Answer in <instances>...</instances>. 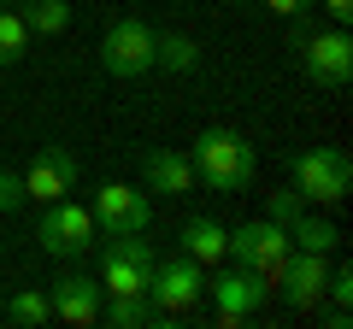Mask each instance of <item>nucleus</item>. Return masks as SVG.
I'll return each mask as SVG.
<instances>
[{"label": "nucleus", "mask_w": 353, "mask_h": 329, "mask_svg": "<svg viewBox=\"0 0 353 329\" xmlns=\"http://www.w3.org/2000/svg\"><path fill=\"white\" fill-rule=\"evenodd\" d=\"M189 164H194V182L212 194H248L253 177H259V153H253L248 136H236V129L212 124L194 136L189 147Z\"/></svg>", "instance_id": "nucleus-1"}, {"label": "nucleus", "mask_w": 353, "mask_h": 329, "mask_svg": "<svg viewBox=\"0 0 353 329\" xmlns=\"http://www.w3.org/2000/svg\"><path fill=\"white\" fill-rule=\"evenodd\" d=\"M148 300H153V312H165V323L189 317L194 306L206 300V265L176 247L171 259H159V265H153V277H148Z\"/></svg>", "instance_id": "nucleus-2"}, {"label": "nucleus", "mask_w": 353, "mask_h": 329, "mask_svg": "<svg viewBox=\"0 0 353 329\" xmlns=\"http://www.w3.org/2000/svg\"><path fill=\"white\" fill-rule=\"evenodd\" d=\"M289 171H294V194L306 206H341L353 189V159L341 147H301Z\"/></svg>", "instance_id": "nucleus-3"}, {"label": "nucleus", "mask_w": 353, "mask_h": 329, "mask_svg": "<svg viewBox=\"0 0 353 329\" xmlns=\"http://www.w3.org/2000/svg\"><path fill=\"white\" fill-rule=\"evenodd\" d=\"M289 253H294V241H289V229L283 224H271V217H253V224H241V229H230V265H248L253 277H265L271 288H277V270L289 265Z\"/></svg>", "instance_id": "nucleus-4"}, {"label": "nucleus", "mask_w": 353, "mask_h": 329, "mask_svg": "<svg viewBox=\"0 0 353 329\" xmlns=\"http://www.w3.org/2000/svg\"><path fill=\"white\" fill-rule=\"evenodd\" d=\"M36 241L48 247L53 259H88L94 241H101V229H94V212H88V206L48 200L41 206V224H36Z\"/></svg>", "instance_id": "nucleus-5"}, {"label": "nucleus", "mask_w": 353, "mask_h": 329, "mask_svg": "<svg viewBox=\"0 0 353 329\" xmlns=\"http://www.w3.org/2000/svg\"><path fill=\"white\" fill-rule=\"evenodd\" d=\"M153 36H159V30H153L148 18H118V24L101 36V71L118 76V83L148 76L153 71Z\"/></svg>", "instance_id": "nucleus-6"}, {"label": "nucleus", "mask_w": 353, "mask_h": 329, "mask_svg": "<svg viewBox=\"0 0 353 329\" xmlns=\"http://www.w3.org/2000/svg\"><path fill=\"white\" fill-rule=\"evenodd\" d=\"M159 265L141 235H101V288L106 294H148V277Z\"/></svg>", "instance_id": "nucleus-7"}, {"label": "nucleus", "mask_w": 353, "mask_h": 329, "mask_svg": "<svg viewBox=\"0 0 353 329\" xmlns=\"http://www.w3.org/2000/svg\"><path fill=\"white\" fill-rule=\"evenodd\" d=\"M301 71H306V83H318V89H347L353 83V36L341 24L312 30V36L301 41Z\"/></svg>", "instance_id": "nucleus-8"}, {"label": "nucleus", "mask_w": 353, "mask_h": 329, "mask_svg": "<svg viewBox=\"0 0 353 329\" xmlns=\"http://www.w3.org/2000/svg\"><path fill=\"white\" fill-rule=\"evenodd\" d=\"M206 294H212V306H218V323L236 329V323H248L277 288H271L265 277H253L248 265H230V270L218 265V277H206Z\"/></svg>", "instance_id": "nucleus-9"}, {"label": "nucleus", "mask_w": 353, "mask_h": 329, "mask_svg": "<svg viewBox=\"0 0 353 329\" xmlns=\"http://www.w3.org/2000/svg\"><path fill=\"white\" fill-rule=\"evenodd\" d=\"M88 212H94V229L101 235H148V224H153L148 194L130 189V182H101Z\"/></svg>", "instance_id": "nucleus-10"}, {"label": "nucleus", "mask_w": 353, "mask_h": 329, "mask_svg": "<svg viewBox=\"0 0 353 329\" xmlns=\"http://www.w3.org/2000/svg\"><path fill=\"white\" fill-rule=\"evenodd\" d=\"M18 177H24V194H30V200L48 206V200H65V194L83 182V164H77V153H71V147L48 141V147H36L30 171H18Z\"/></svg>", "instance_id": "nucleus-11"}, {"label": "nucleus", "mask_w": 353, "mask_h": 329, "mask_svg": "<svg viewBox=\"0 0 353 329\" xmlns=\"http://www.w3.org/2000/svg\"><path fill=\"white\" fill-rule=\"evenodd\" d=\"M101 300H106V288H101V277H88V270H59V277L48 282L53 317H59V323H71V329L101 323Z\"/></svg>", "instance_id": "nucleus-12"}, {"label": "nucleus", "mask_w": 353, "mask_h": 329, "mask_svg": "<svg viewBox=\"0 0 353 329\" xmlns=\"http://www.w3.org/2000/svg\"><path fill=\"white\" fill-rule=\"evenodd\" d=\"M324 277H330V253H306V247H294L289 265L277 270V294L289 312H312L318 300H324Z\"/></svg>", "instance_id": "nucleus-13"}, {"label": "nucleus", "mask_w": 353, "mask_h": 329, "mask_svg": "<svg viewBox=\"0 0 353 329\" xmlns=\"http://www.w3.org/2000/svg\"><path fill=\"white\" fill-rule=\"evenodd\" d=\"M141 177H148L153 194H189L194 164H189V153H176V147H148L141 153Z\"/></svg>", "instance_id": "nucleus-14"}, {"label": "nucleus", "mask_w": 353, "mask_h": 329, "mask_svg": "<svg viewBox=\"0 0 353 329\" xmlns=\"http://www.w3.org/2000/svg\"><path fill=\"white\" fill-rule=\"evenodd\" d=\"M176 247H183L189 259H201V265H224V253H230V229L212 224V217H189V224H183V235H176Z\"/></svg>", "instance_id": "nucleus-15"}, {"label": "nucleus", "mask_w": 353, "mask_h": 329, "mask_svg": "<svg viewBox=\"0 0 353 329\" xmlns=\"http://www.w3.org/2000/svg\"><path fill=\"white\" fill-rule=\"evenodd\" d=\"M153 71L194 76V71H201V41L183 36V30H159V36H153Z\"/></svg>", "instance_id": "nucleus-16"}, {"label": "nucleus", "mask_w": 353, "mask_h": 329, "mask_svg": "<svg viewBox=\"0 0 353 329\" xmlns=\"http://www.w3.org/2000/svg\"><path fill=\"white\" fill-rule=\"evenodd\" d=\"M101 323L106 329H148V323H165V312H153L148 294H106L101 300Z\"/></svg>", "instance_id": "nucleus-17"}, {"label": "nucleus", "mask_w": 353, "mask_h": 329, "mask_svg": "<svg viewBox=\"0 0 353 329\" xmlns=\"http://www.w3.org/2000/svg\"><path fill=\"white\" fill-rule=\"evenodd\" d=\"M289 241H294V247H306V253H336V247H341V229H336V217H324V212H301L289 224Z\"/></svg>", "instance_id": "nucleus-18"}, {"label": "nucleus", "mask_w": 353, "mask_h": 329, "mask_svg": "<svg viewBox=\"0 0 353 329\" xmlns=\"http://www.w3.org/2000/svg\"><path fill=\"white\" fill-rule=\"evenodd\" d=\"M12 12L30 24V36H65L71 30V0H18Z\"/></svg>", "instance_id": "nucleus-19"}, {"label": "nucleus", "mask_w": 353, "mask_h": 329, "mask_svg": "<svg viewBox=\"0 0 353 329\" xmlns=\"http://www.w3.org/2000/svg\"><path fill=\"white\" fill-rule=\"evenodd\" d=\"M30 41H36V36H30V24L12 12V6H0V71H12V65L30 53Z\"/></svg>", "instance_id": "nucleus-20"}, {"label": "nucleus", "mask_w": 353, "mask_h": 329, "mask_svg": "<svg viewBox=\"0 0 353 329\" xmlns=\"http://www.w3.org/2000/svg\"><path fill=\"white\" fill-rule=\"evenodd\" d=\"M6 317H12L18 329H41L53 317V306H48V288H18L12 300H6Z\"/></svg>", "instance_id": "nucleus-21"}, {"label": "nucleus", "mask_w": 353, "mask_h": 329, "mask_svg": "<svg viewBox=\"0 0 353 329\" xmlns=\"http://www.w3.org/2000/svg\"><path fill=\"white\" fill-rule=\"evenodd\" d=\"M301 212H306V200H301L294 189H277V194H265V217H271V224H283V229H289Z\"/></svg>", "instance_id": "nucleus-22"}, {"label": "nucleus", "mask_w": 353, "mask_h": 329, "mask_svg": "<svg viewBox=\"0 0 353 329\" xmlns=\"http://www.w3.org/2000/svg\"><path fill=\"white\" fill-rule=\"evenodd\" d=\"M324 300H330V306H353V270H347V265H330V277H324Z\"/></svg>", "instance_id": "nucleus-23"}, {"label": "nucleus", "mask_w": 353, "mask_h": 329, "mask_svg": "<svg viewBox=\"0 0 353 329\" xmlns=\"http://www.w3.org/2000/svg\"><path fill=\"white\" fill-rule=\"evenodd\" d=\"M30 194H24V177L18 171H0V212H18Z\"/></svg>", "instance_id": "nucleus-24"}, {"label": "nucleus", "mask_w": 353, "mask_h": 329, "mask_svg": "<svg viewBox=\"0 0 353 329\" xmlns=\"http://www.w3.org/2000/svg\"><path fill=\"white\" fill-rule=\"evenodd\" d=\"M312 6H324V18H330V24H341V30L353 24V0H312Z\"/></svg>", "instance_id": "nucleus-25"}, {"label": "nucleus", "mask_w": 353, "mask_h": 329, "mask_svg": "<svg viewBox=\"0 0 353 329\" xmlns=\"http://www.w3.org/2000/svg\"><path fill=\"white\" fill-rule=\"evenodd\" d=\"M253 6H265V12H277V18H294V12H312V0H253Z\"/></svg>", "instance_id": "nucleus-26"}, {"label": "nucleus", "mask_w": 353, "mask_h": 329, "mask_svg": "<svg viewBox=\"0 0 353 329\" xmlns=\"http://www.w3.org/2000/svg\"><path fill=\"white\" fill-rule=\"evenodd\" d=\"M324 323H330V329H347V323H353V312H347V306H330Z\"/></svg>", "instance_id": "nucleus-27"}, {"label": "nucleus", "mask_w": 353, "mask_h": 329, "mask_svg": "<svg viewBox=\"0 0 353 329\" xmlns=\"http://www.w3.org/2000/svg\"><path fill=\"white\" fill-rule=\"evenodd\" d=\"M0 6H18V0H0Z\"/></svg>", "instance_id": "nucleus-28"}, {"label": "nucleus", "mask_w": 353, "mask_h": 329, "mask_svg": "<svg viewBox=\"0 0 353 329\" xmlns=\"http://www.w3.org/2000/svg\"><path fill=\"white\" fill-rule=\"evenodd\" d=\"M241 6H253V0H241Z\"/></svg>", "instance_id": "nucleus-29"}]
</instances>
